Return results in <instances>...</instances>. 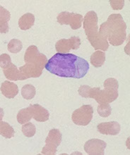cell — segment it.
I'll use <instances>...</instances> for the list:
<instances>
[{
	"label": "cell",
	"mask_w": 130,
	"mask_h": 155,
	"mask_svg": "<svg viewBox=\"0 0 130 155\" xmlns=\"http://www.w3.org/2000/svg\"><path fill=\"white\" fill-rule=\"evenodd\" d=\"M1 92L2 94L6 98L12 99L18 94L19 87L15 83L6 81L2 84Z\"/></svg>",
	"instance_id": "cell-14"
},
{
	"label": "cell",
	"mask_w": 130,
	"mask_h": 155,
	"mask_svg": "<svg viewBox=\"0 0 130 155\" xmlns=\"http://www.w3.org/2000/svg\"><path fill=\"white\" fill-rule=\"evenodd\" d=\"M80 45H81L80 38L74 36L69 39H62L57 41L55 45V49L57 53L68 54L71 49L76 50L79 49Z\"/></svg>",
	"instance_id": "cell-9"
},
{
	"label": "cell",
	"mask_w": 130,
	"mask_h": 155,
	"mask_svg": "<svg viewBox=\"0 0 130 155\" xmlns=\"http://www.w3.org/2000/svg\"><path fill=\"white\" fill-rule=\"evenodd\" d=\"M22 133L26 137H33L36 133V128L32 123H26L22 126Z\"/></svg>",
	"instance_id": "cell-24"
},
{
	"label": "cell",
	"mask_w": 130,
	"mask_h": 155,
	"mask_svg": "<svg viewBox=\"0 0 130 155\" xmlns=\"http://www.w3.org/2000/svg\"><path fill=\"white\" fill-rule=\"evenodd\" d=\"M12 64V63L11 61V57L9 55H8L7 54H2L0 56V66H1L2 68H3V70L7 68Z\"/></svg>",
	"instance_id": "cell-27"
},
{
	"label": "cell",
	"mask_w": 130,
	"mask_h": 155,
	"mask_svg": "<svg viewBox=\"0 0 130 155\" xmlns=\"http://www.w3.org/2000/svg\"><path fill=\"white\" fill-rule=\"evenodd\" d=\"M24 61L27 64H31L36 66L37 67L43 68L45 67L48 61L46 56L41 54L38 51V47L35 45H31L28 47L25 52Z\"/></svg>",
	"instance_id": "cell-4"
},
{
	"label": "cell",
	"mask_w": 130,
	"mask_h": 155,
	"mask_svg": "<svg viewBox=\"0 0 130 155\" xmlns=\"http://www.w3.org/2000/svg\"><path fill=\"white\" fill-rule=\"evenodd\" d=\"M87 39L91 44L92 47L96 50L101 49V50L105 51L108 50V47H109V43H108V40L105 37H103L99 33V31L96 35H93Z\"/></svg>",
	"instance_id": "cell-13"
},
{
	"label": "cell",
	"mask_w": 130,
	"mask_h": 155,
	"mask_svg": "<svg viewBox=\"0 0 130 155\" xmlns=\"http://www.w3.org/2000/svg\"><path fill=\"white\" fill-rule=\"evenodd\" d=\"M57 20L60 25H69L72 30H77L81 27L84 18L81 14L63 12L58 14Z\"/></svg>",
	"instance_id": "cell-7"
},
{
	"label": "cell",
	"mask_w": 130,
	"mask_h": 155,
	"mask_svg": "<svg viewBox=\"0 0 130 155\" xmlns=\"http://www.w3.org/2000/svg\"><path fill=\"white\" fill-rule=\"evenodd\" d=\"M0 134L6 139H10L14 136V128L7 123L1 121L0 123Z\"/></svg>",
	"instance_id": "cell-20"
},
{
	"label": "cell",
	"mask_w": 130,
	"mask_h": 155,
	"mask_svg": "<svg viewBox=\"0 0 130 155\" xmlns=\"http://www.w3.org/2000/svg\"><path fill=\"white\" fill-rule=\"evenodd\" d=\"M36 88L31 84H26L21 89V94L22 97L26 100H30L32 99L36 95Z\"/></svg>",
	"instance_id": "cell-22"
},
{
	"label": "cell",
	"mask_w": 130,
	"mask_h": 155,
	"mask_svg": "<svg viewBox=\"0 0 130 155\" xmlns=\"http://www.w3.org/2000/svg\"><path fill=\"white\" fill-rule=\"evenodd\" d=\"M104 87L106 90H112V91H118V81L112 78L106 79L104 82Z\"/></svg>",
	"instance_id": "cell-26"
},
{
	"label": "cell",
	"mask_w": 130,
	"mask_h": 155,
	"mask_svg": "<svg viewBox=\"0 0 130 155\" xmlns=\"http://www.w3.org/2000/svg\"><path fill=\"white\" fill-rule=\"evenodd\" d=\"M91 64L94 67L99 68L103 65L105 61V54L102 51L98 50L91 56Z\"/></svg>",
	"instance_id": "cell-19"
},
{
	"label": "cell",
	"mask_w": 130,
	"mask_h": 155,
	"mask_svg": "<svg viewBox=\"0 0 130 155\" xmlns=\"http://www.w3.org/2000/svg\"><path fill=\"white\" fill-rule=\"evenodd\" d=\"M0 32L1 33H6L9 30V21L10 20L11 14L9 12L0 6Z\"/></svg>",
	"instance_id": "cell-17"
},
{
	"label": "cell",
	"mask_w": 130,
	"mask_h": 155,
	"mask_svg": "<svg viewBox=\"0 0 130 155\" xmlns=\"http://www.w3.org/2000/svg\"><path fill=\"white\" fill-rule=\"evenodd\" d=\"M50 73L62 78H82L89 70L88 62L73 54L57 53L45 66Z\"/></svg>",
	"instance_id": "cell-1"
},
{
	"label": "cell",
	"mask_w": 130,
	"mask_h": 155,
	"mask_svg": "<svg viewBox=\"0 0 130 155\" xmlns=\"http://www.w3.org/2000/svg\"><path fill=\"white\" fill-rule=\"evenodd\" d=\"M94 115V109L91 105H83L74 111L71 118L78 126H87L91 121Z\"/></svg>",
	"instance_id": "cell-6"
},
{
	"label": "cell",
	"mask_w": 130,
	"mask_h": 155,
	"mask_svg": "<svg viewBox=\"0 0 130 155\" xmlns=\"http://www.w3.org/2000/svg\"><path fill=\"white\" fill-rule=\"evenodd\" d=\"M4 74L6 78L10 81H23V80L28 79L26 77L23 75L20 70L14 64H12L9 66L7 68L4 69Z\"/></svg>",
	"instance_id": "cell-16"
},
{
	"label": "cell",
	"mask_w": 130,
	"mask_h": 155,
	"mask_svg": "<svg viewBox=\"0 0 130 155\" xmlns=\"http://www.w3.org/2000/svg\"><path fill=\"white\" fill-rule=\"evenodd\" d=\"M62 141V134L58 129L54 128L50 130L45 140V145L42 150V154L54 155L57 152V147Z\"/></svg>",
	"instance_id": "cell-5"
},
{
	"label": "cell",
	"mask_w": 130,
	"mask_h": 155,
	"mask_svg": "<svg viewBox=\"0 0 130 155\" xmlns=\"http://www.w3.org/2000/svg\"><path fill=\"white\" fill-rule=\"evenodd\" d=\"M8 50L12 53H18L23 48V44L18 39H13L9 42L7 46Z\"/></svg>",
	"instance_id": "cell-23"
},
{
	"label": "cell",
	"mask_w": 130,
	"mask_h": 155,
	"mask_svg": "<svg viewBox=\"0 0 130 155\" xmlns=\"http://www.w3.org/2000/svg\"><path fill=\"white\" fill-rule=\"evenodd\" d=\"M107 143L99 139H91L84 145V150L90 155H103Z\"/></svg>",
	"instance_id": "cell-10"
},
{
	"label": "cell",
	"mask_w": 130,
	"mask_h": 155,
	"mask_svg": "<svg viewBox=\"0 0 130 155\" xmlns=\"http://www.w3.org/2000/svg\"><path fill=\"white\" fill-rule=\"evenodd\" d=\"M29 108L31 112L32 118H34L36 121L45 122L49 119L50 114L48 111L41 107L40 104L30 105Z\"/></svg>",
	"instance_id": "cell-12"
},
{
	"label": "cell",
	"mask_w": 130,
	"mask_h": 155,
	"mask_svg": "<svg viewBox=\"0 0 130 155\" xmlns=\"http://www.w3.org/2000/svg\"><path fill=\"white\" fill-rule=\"evenodd\" d=\"M118 97V91L109 90H101L99 87L90 88L88 98L94 99L99 104H110Z\"/></svg>",
	"instance_id": "cell-3"
},
{
	"label": "cell",
	"mask_w": 130,
	"mask_h": 155,
	"mask_svg": "<svg viewBox=\"0 0 130 155\" xmlns=\"http://www.w3.org/2000/svg\"><path fill=\"white\" fill-rule=\"evenodd\" d=\"M84 28L87 38L98 33V18L97 14L94 11L86 13L84 18Z\"/></svg>",
	"instance_id": "cell-8"
},
{
	"label": "cell",
	"mask_w": 130,
	"mask_h": 155,
	"mask_svg": "<svg viewBox=\"0 0 130 155\" xmlns=\"http://www.w3.org/2000/svg\"><path fill=\"white\" fill-rule=\"evenodd\" d=\"M109 2L114 10H121L125 5L124 0H111Z\"/></svg>",
	"instance_id": "cell-28"
},
{
	"label": "cell",
	"mask_w": 130,
	"mask_h": 155,
	"mask_svg": "<svg viewBox=\"0 0 130 155\" xmlns=\"http://www.w3.org/2000/svg\"><path fill=\"white\" fill-rule=\"evenodd\" d=\"M23 75L27 78H38L41 76L43 73V69L37 67L36 66L31 64H26L24 66H21L19 68Z\"/></svg>",
	"instance_id": "cell-15"
},
{
	"label": "cell",
	"mask_w": 130,
	"mask_h": 155,
	"mask_svg": "<svg viewBox=\"0 0 130 155\" xmlns=\"http://www.w3.org/2000/svg\"><path fill=\"white\" fill-rule=\"evenodd\" d=\"M98 130L103 135H116L119 134L121 130V126L116 121L101 123L97 126Z\"/></svg>",
	"instance_id": "cell-11"
},
{
	"label": "cell",
	"mask_w": 130,
	"mask_h": 155,
	"mask_svg": "<svg viewBox=\"0 0 130 155\" xmlns=\"http://www.w3.org/2000/svg\"><path fill=\"white\" fill-rule=\"evenodd\" d=\"M127 25L120 14H111L100 26L99 33L112 46H120L127 38Z\"/></svg>",
	"instance_id": "cell-2"
},
{
	"label": "cell",
	"mask_w": 130,
	"mask_h": 155,
	"mask_svg": "<svg viewBox=\"0 0 130 155\" xmlns=\"http://www.w3.org/2000/svg\"><path fill=\"white\" fill-rule=\"evenodd\" d=\"M97 111L100 116L103 118H106L111 114L112 108L109 104H100L97 108Z\"/></svg>",
	"instance_id": "cell-25"
},
{
	"label": "cell",
	"mask_w": 130,
	"mask_h": 155,
	"mask_svg": "<svg viewBox=\"0 0 130 155\" xmlns=\"http://www.w3.org/2000/svg\"><path fill=\"white\" fill-rule=\"evenodd\" d=\"M35 23V16L31 13L23 14L19 20V27L23 31L31 28Z\"/></svg>",
	"instance_id": "cell-18"
},
{
	"label": "cell",
	"mask_w": 130,
	"mask_h": 155,
	"mask_svg": "<svg viewBox=\"0 0 130 155\" xmlns=\"http://www.w3.org/2000/svg\"><path fill=\"white\" fill-rule=\"evenodd\" d=\"M91 87L88 85H82L79 87V94L81 95V97L85 98H88V92H89Z\"/></svg>",
	"instance_id": "cell-29"
},
{
	"label": "cell",
	"mask_w": 130,
	"mask_h": 155,
	"mask_svg": "<svg viewBox=\"0 0 130 155\" xmlns=\"http://www.w3.org/2000/svg\"><path fill=\"white\" fill-rule=\"evenodd\" d=\"M17 120L20 124H25L29 123L32 118L31 111L29 107L21 109L17 114Z\"/></svg>",
	"instance_id": "cell-21"
}]
</instances>
